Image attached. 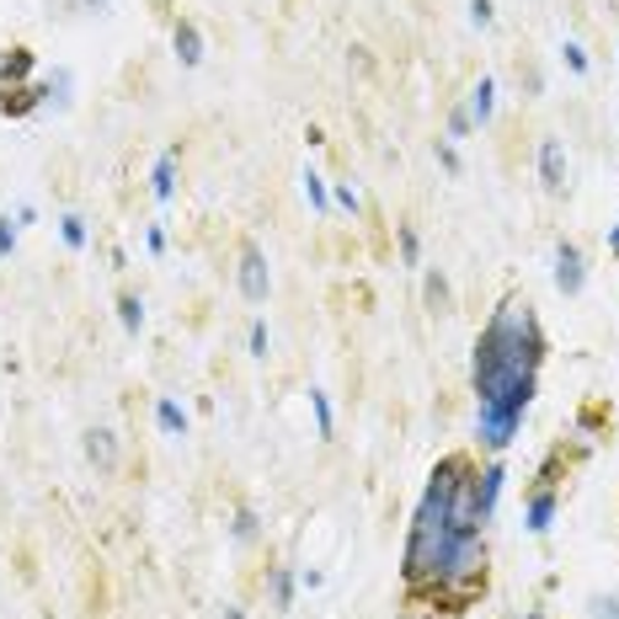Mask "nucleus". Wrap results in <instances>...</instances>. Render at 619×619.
Returning a JSON list of instances; mask_svg holds the SVG:
<instances>
[{"label":"nucleus","instance_id":"obj_28","mask_svg":"<svg viewBox=\"0 0 619 619\" xmlns=\"http://www.w3.org/2000/svg\"><path fill=\"white\" fill-rule=\"evenodd\" d=\"M16 236H22V225H11V214H0V262L16 251Z\"/></svg>","mask_w":619,"mask_h":619},{"label":"nucleus","instance_id":"obj_4","mask_svg":"<svg viewBox=\"0 0 619 619\" xmlns=\"http://www.w3.org/2000/svg\"><path fill=\"white\" fill-rule=\"evenodd\" d=\"M551 278H556V289L566 300H577L582 289H588V256L577 241H556V267H551Z\"/></svg>","mask_w":619,"mask_h":619},{"label":"nucleus","instance_id":"obj_16","mask_svg":"<svg viewBox=\"0 0 619 619\" xmlns=\"http://www.w3.org/2000/svg\"><path fill=\"white\" fill-rule=\"evenodd\" d=\"M155 428H161L166 438H187V412L172 401V395H161V401H155Z\"/></svg>","mask_w":619,"mask_h":619},{"label":"nucleus","instance_id":"obj_5","mask_svg":"<svg viewBox=\"0 0 619 619\" xmlns=\"http://www.w3.org/2000/svg\"><path fill=\"white\" fill-rule=\"evenodd\" d=\"M556 513H560V487H540V481H534V492L523 502V529L545 540L551 523H556Z\"/></svg>","mask_w":619,"mask_h":619},{"label":"nucleus","instance_id":"obj_27","mask_svg":"<svg viewBox=\"0 0 619 619\" xmlns=\"http://www.w3.org/2000/svg\"><path fill=\"white\" fill-rule=\"evenodd\" d=\"M247 353H251V358H267V320H251V331H247Z\"/></svg>","mask_w":619,"mask_h":619},{"label":"nucleus","instance_id":"obj_31","mask_svg":"<svg viewBox=\"0 0 619 619\" xmlns=\"http://www.w3.org/2000/svg\"><path fill=\"white\" fill-rule=\"evenodd\" d=\"M144 247L161 256V251H166V230H161V225H150V230H144Z\"/></svg>","mask_w":619,"mask_h":619},{"label":"nucleus","instance_id":"obj_20","mask_svg":"<svg viewBox=\"0 0 619 619\" xmlns=\"http://www.w3.org/2000/svg\"><path fill=\"white\" fill-rule=\"evenodd\" d=\"M60 241H64L70 251H86L91 230H86V219H80V214H60Z\"/></svg>","mask_w":619,"mask_h":619},{"label":"nucleus","instance_id":"obj_25","mask_svg":"<svg viewBox=\"0 0 619 619\" xmlns=\"http://www.w3.org/2000/svg\"><path fill=\"white\" fill-rule=\"evenodd\" d=\"M331 209H342V214H364V198H358V187L337 182V187H331Z\"/></svg>","mask_w":619,"mask_h":619},{"label":"nucleus","instance_id":"obj_2","mask_svg":"<svg viewBox=\"0 0 619 619\" xmlns=\"http://www.w3.org/2000/svg\"><path fill=\"white\" fill-rule=\"evenodd\" d=\"M545 326H540V310L529 305L523 294H507L502 305L487 315L481 337H476V353H470V390H476V438L502 454L534 395H540V369H545Z\"/></svg>","mask_w":619,"mask_h":619},{"label":"nucleus","instance_id":"obj_7","mask_svg":"<svg viewBox=\"0 0 619 619\" xmlns=\"http://www.w3.org/2000/svg\"><path fill=\"white\" fill-rule=\"evenodd\" d=\"M534 166H540V182L551 198L566 192V144L560 139H540V150H534Z\"/></svg>","mask_w":619,"mask_h":619},{"label":"nucleus","instance_id":"obj_24","mask_svg":"<svg viewBox=\"0 0 619 619\" xmlns=\"http://www.w3.org/2000/svg\"><path fill=\"white\" fill-rule=\"evenodd\" d=\"M433 155H438V166H443L449 177H459V172H465V161H459V144H454V139H438Z\"/></svg>","mask_w":619,"mask_h":619},{"label":"nucleus","instance_id":"obj_8","mask_svg":"<svg viewBox=\"0 0 619 619\" xmlns=\"http://www.w3.org/2000/svg\"><path fill=\"white\" fill-rule=\"evenodd\" d=\"M49 108V86H5L0 91V118H27Z\"/></svg>","mask_w":619,"mask_h":619},{"label":"nucleus","instance_id":"obj_23","mask_svg":"<svg viewBox=\"0 0 619 619\" xmlns=\"http://www.w3.org/2000/svg\"><path fill=\"white\" fill-rule=\"evenodd\" d=\"M70 91H75V75L70 70H54V80H49V108H70Z\"/></svg>","mask_w":619,"mask_h":619},{"label":"nucleus","instance_id":"obj_22","mask_svg":"<svg viewBox=\"0 0 619 619\" xmlns=\"http://www.w3.org/2000/svg\"><path fill=\"white\" fill-rule=\"evenodd\" d=\"M395 247H401V262H406V267H422V236H417L412 225L395 230Z\"/></svg>","mask_w":619,"mask_h":619},{"label":"nucleus","instance_id":"obj_10","mask_svg":"<svg viewBox=\"0 0 619 619\" xmlns=\"http://www.w3.org/2000/svg\"><path fill=\"white\" fill-rule=\"evenodd\" d=\"M502 487H507V465H502V459H492V465L481 470V481H476V513H481V523H492V518H496Z\"/></svg>","mask_w":619,"mask_h":619},{"label":"nucleus","instance_id":"obj_26","mask_svg":"<svg viewBox=\"0 0 619 619\" xmlns=\"http://www.w3.org/2000/svg\"><path fill=\"white\" fill-rule=\"evenodd\" d=\"M560 60H566V70H571V75H588V49H582L577 38H566V49H560Z\"/></svg>","mask_w":619,"mask_h":619},{"label":"nucleus","instance_id":"obj_15","mask_svg":"<svg viewBox=\"0 0 619 619\" xmlns=\"http://www.w3.org/2000/svg\"><path fill=\"white\" fill-rule=\"evenodd\" d=\"M230 540H236V545H256V540H262V513H256L251 502H241V507L230 513Z\"/></svg>","mask_w":619,"mask_h":619},{"label":"nucleus","instance_id":"obj_9","mask_svg":"<svg viewBox=\"0 0 619 619\" xmlns=\"http://www.w3.org/2000/svg\"><path fill=\"white\" fill-rule=\"evenodd\" d=\"M177 166H182V144H172V150L155 155V166H150V192H155V203H172V198H177Z\"/></svg>","mask_w":619,"mask_h":619},{"label":"nucleus","instance_id":"obj_21","mask_svg":"<svg viewBox=\"0 0 619 619\" xmlns=\"http://www.w3.org/2000/svg\"><path fill=\"white\" fill-rule=\"evenodd\" d=\"M422 294H428V305H433V310L454 305V289H449V278H443L438 267H428V283H422Z\"/></svg>","mask_w":619,"mask_h":619},{"label":"nucleus","instance_id":"obj_18","mask_svg":"<svg viewBox=\"0 0 619 619\" xmlns=\"http://www.w3.org/2000/svg\"><path fill=\"white\" fill-rule=\"evenodd\" d=\"M310 412H315V433L320 438L337 433V412H331V395L326 390H310Z\"/></svg>","mask_w":619,"mask_h":619},{"label":"nucleus","instance_id":"obj_12","mask_svg":"<svg viewBox=\"0 0 619 619\" xmlns=\"http://www.w3.org/2000/svg\"><path fill=\"white\" fill-rule=\"evenodd\" d=\"M172 49H177V64H182V70H198V64H203V33H198V22L177 16V27H172Z\"/></svg>","mask_w":619,"mask_h":619},{"label":"nucleus","instance_id":"obj_17","mask_svg":"<svg viewBox=\"0 0 619 619\" xmlns=\"http://www.w3.org/2000/svg\"><path fill=\"white\" fill-rule=\"evenodd\" d=\"M300 182H305L310 209H315V214H331V182H326V177H320L315 166H305V177H300Z\"/></svg>","mask_w":619,"mask_h":619},{"label":"nucleus","instance_id":"obj_34","mask_svg":"<svg viewBox=\"0 0 619 619\" xmlns=\"http://www.w3.org/2000/svg\"><path fill=\"white\" fill-rule=\"evenodd\" d=\"M225 619H247V609H241V604H230V609H225Z\"/></svg>","mask_w":619,"mask_h":619},{"label":"nucleus","instance_id":"obj_33","mask_svg":"<svg viewBox=\"0 0 619 619\" xmlns=\"http://www.w3.org/2000/svg\"><path fill=\"white\" fill-rule=\"evenodd\" d=\"M507 619H551V615H540V609H523V615H507Z\"/></svg>","mask_w":619,"mask_h":619},{"label":"nucleus","instance_id":"obj_1","mask_svg":"<svg viewBox=\"0 0 619 619\" xmlns=\"http://www.w3.org/2000/svg\"><path fill=\"white\" fill-rule=\"evenodd\" d=\"M470 454H443L428 476V487L417 496L412 529H406V551H401V582L406 598L422 609H443V615H465L492 577V556H487V529H465L454 518V487L465 476Z\"/></svg>","mask_w":619,"mask_h":619},{"label":"nucleus","instance_id":"obj_30","mask_svg":"<svg viewBox=\"0 0 619 619\" xmlns=\"http://www.w3.org/2000/svg\"><path fill=\"white\" fill-rule=\"evenodd\" d=\"M470 22H476V27H492L496 5H492V0H470Z\"/></svg>","mask_w":619,"mask_h":619},{"label":"nucleus","instance_id":"obj_11","mask_svg":"<svg viewBox=\"0 0 619 619\" xmlns=\"http://www.w3.org/2000/svg\"><path fill=\"white\" fill-rule=\"evenodd\" d=\"M33 70H38V54H33V49H22V43L5 49V54H0V91H5V86H33Z\"/></svg>","mask_w":619,"mask_h":619},{"label":"nucleus","instance_id":"obj_6","mask_svg":"<svg viewBox=\"0 0 619 619\" xmlns=\"http://www.w3.org/2000/svg\"><path fill=\"white\" fill-rule=\"evenodd\" d=\"M86 459H91L102 476H118V465H124V438L113 433V428H91V433H86Z\"/></svg>","mask_w":619,"mask_h":619},{"label":"nucleus","instance_id":"obj_35","mask_svg":"<svg viewBox=\"0 0 619 619\" xmlns=\"http://www.w3.org/2000/svg\"><path fill=\"white\" fill-rule=\"evenodd\" d=\"M80 5H86V11H102V5H108V0H80Z\"/></svg>","mask_w":619,"mask_h":619},{"label":"nucleus","instance_id":"obj_13","mask_svg":"<svg viewBox=\"0 0 619 619\" xmlns=\"http://www.w3.org/2000/svg\"><path fill=\"white\" fill-rule=\"evenodd\" d=\"M267 598H273V609L278 615H289L294 609V593H300V571H289V566H267Z\"/></svg>","mask_w":619,"mask_h":619},{"label":"nucleus","instance_id":"obj_14","mask_svg":"<svg viewBox=\"0 0 619 619\" xmlns=\"http://www.w3.org/2000/svg\"><path fill=\"white\" fill-rule=\"evenodd\" d=\"M465 113H470V124L487 128L496 118V80L492 75H481L476 86H470V102H465Z\"/></svg>","mask_w":619,"mask_h":619},{"label":"nucleus","instance_id":"obj_19","mask_svg":"<svg viewBox=\"0 0 619 619\" xmlns=\"http://www.w3.org/2000/svg\"><path fill=\"white\" fill-rule=\"evenodd\" d=\"M118 320H124L128 337H139L144 331V300L139 294H118Z\"/></svg>","mask_w":619,"mask_h":619},{"label":"nucleus","instance_id":"obj_3","mask_svg":"<svg viewBox=\"0 0 619 619\" xmlns=\"http://www.w3.org/2000/svg\"><path fill=\"white\" fill-rule=\"evenodd\" d=\"M236 283H241V300L247 305H267V294H273V273H267V256L256 241L241 247V267H236Z\"/></svg>","mask_w":619,"mask_h":619},{"label":"nucleus","instance_id":"obj_32","mask_svg":"<svg viewBox=\"0 0 619 619\" xmlns=\"http://www.w3.org/2000/svg\"><path fill=\"white\" fill-rule=\"evenodd\" d=\"M609 256H619V225H609Z\"/></svg>","mask_w":619,"mask_h":619},{"label":"nucleus","instance_id":"obj_29","mask_svg":"<svg viewBox=\"0 0 619 619\" xmlns=\"http://www.w3.org/2000/svg\"><path fill=\"white\" fill-rule=\"evenodd\" d=\"M470 113H465V108H454V113H449V134H443V139H470Z\"/></svg>","mask_w":619,"mask_h":619}]
</instances>
